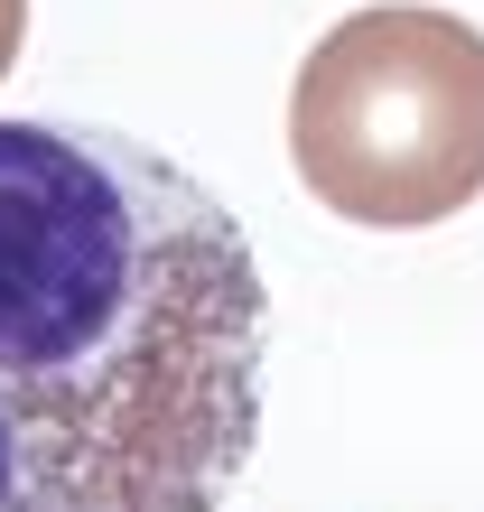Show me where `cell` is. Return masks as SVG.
<instances>
[{"instance_id":"3","label":"cell","mask_w":484,"mask_h":512,"mask_svg":"<svg viewBox=\"0 0 484 512\" xmlns=\"http://www.w3.org/2000/svg\"><path fill=\"white\" fill-rule=\"evenodd\" d=\"M19 47H28V0H0V75L19 66Z\"/></svg>"},{"instance_id":"2","label":"cell","mask_w":484,"mask_h":512,"mask_svg":"<svg viewBox=\"0 0 484 512\" xmlns=\"http://www.w3.org/2000/svg\"><path fill=\"white\" fill-rule=\"evenodd\" d=\"M289 168L363 233H429L484 196V28L438 0L345 10L289 75Z\"/></svg>"},{"instance_id":"1","label":"cell","mask_w":484,"mask_h":512,"mask_svg":"<svg viewBox=\"0 0 484 512\" xmlns=\"http://www.w3.org/2000/svg\"><path fill=\"white\" fill-rule=\"evenodd\" d=\"M270 289L233 205L103 122H0V512H224Z\"/></svg>"}]
</instances>
